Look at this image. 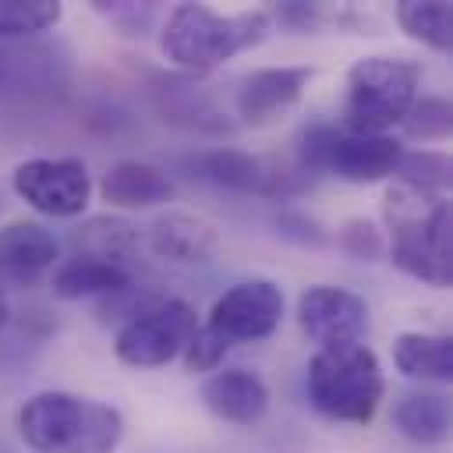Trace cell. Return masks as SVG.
I'll return each instance as SVG.
<instances>
[{
    "label": "cell",
    "mask_w": 453,
    "mask_h": 453,
    "mask_svg": "<svg viewBox=\"0 0 453 453\" xmlns=\"http://www.w3.org/2000/svg\"><path fill=\"white\" fill-rule=\"evenodd\" d=\"M396 21L400 28L425 42L435 53H449L453 46V4L446 0H403L396 4Z\"/></svg>",
    "instance_id": "ffe728a7"
},
{
    "label": "cell",
    "mask_w": 453,
    "mask_h": 453,
    "mask_svg": "<svg viewBox=\"0 0 453 453\" xmlns=\"http://www.w3.org/2000/svg\"><path fill=\"white\" fill-rule=\"evenodd\" d=\"M7 315H11V308H7V294H4V287H0V326L7 322Z\"/></svg>",
    "instance_id": "83f0119b"
},
{
    "label": "cell",
    "mask_w": 453,
    "mask_h": 453,
    "mask_svg": "<svg viewBox=\"0 0 453 453\" xmlns=\"http://www.w3.org/2000/svg\"><path fill=\"white\" fill-rule=\"evenodd\" d=\"M18 435L32 453H113L124 435V418L96 396L42 389L21 403Z\"/></svg>",
    "instance_id": "7a4b0ae2"
},
{
    "label": "cell",
    "mask_w": 453,
    "mask_h": 453,
    "mask_svg": "<svg viewBox=\"0 0 453 453\" xmlns=\"http://www.w3.org/2000/svg\"><path fill=\"white\" fill-rule=\"evenodd\" d=\"M142 241L149 244L152 255L166 258V262H209L219 248V234L205 216L195 212H180V209H166L159 212L145 230Z\"/></svg>",
    "instance_id": "5bb4252c"
},
{
    "label": "cell",
    "mask_w": 453,
    "mask_h": 453,
    "mask_svg": "<svg viewBox=\"0 0 453 453\" xmlns=\"http://www.w3.org/2000/svg\"><path fill=\"white\" fill-rule=\"evenodd\" d=\"M276 226H280V234H283V237H294L297 244L322 248V244L329 241L326 226H322V223H315V219H311V216H304V212H283V216L276 219Z\"/></svg>",
    "instance_id": "4316f807"
},
{
    "label": "cell",
    "mask_w": 453,
    "mask_h": 453,
    "mask_svg": "<svg viewBox=\"0 0 453 453\" xmlns=\"http://www.w3.org/2000/svg\"><path fill=\"white\" fill-rule=\"evenodd\" d=\"M304 382L311 407L322 418L347 425H368L386 393L382 365L375 350L365 343H340L315 350Z\"/></svg>",
    "instance_id": "277c9868"
},
{
    "label": "cell",
    "mask_w": 453,
    "mask_h": 453,
    "mask_svg": "<svg viewBox=\"0 0 453 453\" xmlns=\"http://www.w3.org/2000/svg\"><path fill=\"white\" fill-rule=\"evenodd\" d=\"M393 365L407 379L449 382L453 379V340L449 333H400L393 340Z\"/></svg>",
    "instance_id": "ac0fdd59"
},
{
    "label": "cell",
    "mask_w": 453,
    "mask_h": 453,
    "mask_svg": "<svg viewBox=\"0 0 453 453\" xmlns=\"http://www.w3.org/2000/svg\"><path fill=\"white\" fill-rule=\"evenodd\" d=\"M336 244H340L350 258H357V262H375V258H382V251H386L382 234H379L375 223H368V219H347V223L336 230Z\"/></svg>",
    "instance_id": "484cf974"
},
{
    "label": "cell",
    "mask_w": 453,
    "mask_h": 453,
    "mask_svg": "<svg viewBox=\"0 0 453 453\" xmlns=\"http://www.w3.org/2000/svg\"><path fill=\"white\" fill-rule=\"evenodd\" d=\"M308 81H311V67H258L244 74L234 92L237 120L248 127H262L276 120L301 99Z\"/></svg>",
    "instance_id": "7c38bea8"
},
{
    "label": "cell",
    "mask_w": 453,
    "mask_h": 453,
    "mask_svg": "<svg viewBox=\"0 0 453 453\" xmlns=\"http://www.w3.org/2000/svg\"><path fill=\"white\" fill-rule=\"evenodd\" d=\"M202 170L209 180L244 191V195H265V198H287L304 188V170H287L280 163H269L265 156H251L241 149H216L202 159Z\"/></svg>",
    "instance_id": "8fae6325"
},
{
    "label": "cell",
    "mask_w": 453,
    "mask_h": 453,
    "mask_svg": "<svg viewBox=\"0 0 453 453\" xmlns=\"http://www.w3.org/2000/svg\"><path fill=\"white\" fill-rule=\"evenodd\" d=\"M389 230V258L411 280L435 290L453 280V216L449 198L407 184H393L382 202Z\"/></svg>",
    "instance_id": "6da1fadb"
},
{
    "label": "cell",
    "mask_w": 453,
    "mask_h": 453,
    "mask_svg": "<svg viewBox=\"0 0 453 453\" xmlns=\"http://www.w3.org/2000/svg\"><path fill=\"white\" fill-rule=\"evenodd\" d=\"M202 403L230 425L251 428L269 411V386L248 368H223L202 382Z\"/></svg>",
    "instance_id": "9a60e30c"
},
{
    "label": "cell",
    "mask_w": 453,
    "mask_h": 453,
    "mask_svg": "<svg viewBox=\"0 0 453 453\" xmlns=\"http://www.w3.org/2000/svg\"><path fill=\"white\" fill-rule=\"evenodd\" d=\"M198 329V315L188 301L170 297L152 308L134 311L113 340V354L131 368H159L188 347V340Z\"/></svg>",
    "instance_id": "52a82bcc"
},
{
    "label": "cell",
    "mask_w": 453,
    "mask_h": 453,
    "mask_svg": "<svg viewBox=\"0 0 453 453\" xmlns=\"http://www.w3.org/2000/svg\"><path fill=\"white\" fill-rule=\"evenodd\" d=\"M74 244L85 255H99V258H110V262L127 265V255L142 244V230L134 223H127V219L99 216V219H88L85 226H78Z\"/></svg>",
    "instance_id": "44dd1931"
},
{
    "label": "cell",
    "mask_w": 453,
    "mask_h": 453,
    "mask_svg": "<svg viewBox=\"0 0 453 453\" xmlns=\"http://www.w3.org/2000/svg\"><path fill=\"white\" fill-rule=\"evenodd\" d=\"M57 237L35 219H14L0 226V287H28L46 276L57 262Z\"/></svg>",
    "instance_id": "4fadbf2b"
},
{
    "label": "cell",
    "mask_w": 453,
    "mask_h": 453,
    "mask_svg": "<svg viewBox=\"0 0 453 453\" xmlns=\"http://www.w3.org/2000/svg\"><path fill=\"white\" fill-rule=\"evenodd\" d=\"M393 184H407V188L446 195V188H449V156L435 152V149L400 152V163L393 170Z\"/></svg>",
    "instance_id": "603a6c76"
},
{
    "label": "cell",
    "mask_w": 453,
    "mask_h": 453,
    "mask_svg": "<svg viewBox=\"0 0 453 453\" xmlns=\"http://www.w3.org/2000/svg\"><path fill=\"white\" fill-rule=\"evenodd\" d=\"M393 425L411 442H421V446L446 442L449 439V396L435 389L407 393L393 407Z\"/></svg>",
    "instance_id": "d6986e66"
},
{
    "label": "cell",
    "mask_w": 453,
    "mask_h": 453,
    "mask_svg": "<svg viewBox=\"0 0 453 453\" xmlns=\"http://www.w3.org/2000/svg\"><path fill=\"white\" fill-rule=\"evenodd\" d=\"M11 188L35 212L53 219H71L81 216L92 198V173L74 156H39L14 166Z\"/></svg>",
    "instance_id": "ba28073f"
},
{
    "label": "cell",
    "mask_w": 453,
    "mask_h": 453,
    "mask_svg": "<svg viewBox=\"0 0 453 453\" xmlns=\"http://www.w3.org/2000/svg\"><path fill=\"white\" fill-rule=\"evenodd\" d=\"M64 7L57 0H0V39L39 35L60 21Z\"/></svg>",
    "instance_id": "7402d4cb"
},
{
    "label": "cell",
    "mask_w": 453,
    "mask_h": 453,
    "mask_svg": "<svg viewBox=\"0 0 453 453\" xmlns=\"http://www.w3.org/2000/svg\"><path fill=\"white\" fill-rule=\"evenodd\" d=\"M400 152V142L389 134H350L333 124H311L297 138V166L304 173H333L347 184L393 177Z\"/></svg>",
    "instance_id": "8992f818"
},
{
    "label": "cell",
    "mask_w": 453,
    "mask_h": 453,
    "mask_svg": "<svg viewBox=\"0 0 453 453\" xmlns=\"http://www.w3.org/2000/svg\"><path fill=\"white\" fill-rule=\"evenodd\" d=\"M421 64L407 57H361L347 71L343 92V131L386 134L396 127L418 99Z\"/></svg>",
    "instance_id": "5b68a950"
},
{
    "label": "cell",
    "mask_w": 453,
    "mask_h": 453,
    "mask_svg": "<svg viewBox=\"0 0 453 453\" xmlns=\"http://www.w3.org/2000/svg\"><path fill=\"white\" fill-rule=\"evenodd\" d=\"M400 124L411 142H442L449 134V103L442 96H421Z\"/></svg>",
    "instance_id": "cb8c5ba5"
},
{
    "label": "cell",
    "mask_w": 453,
    "mask_h": 453,
    "mask_svg": "<svg viewBox=\"0 0 453 453\" xmlns=\"http://www.w3.org/2000/svg\"><path fill=\"white\" fill-rule=\"evenodd\" d=\"M226 350H230V343H226L216 329L198 326L195 336L188 340V347L180 350V357H184V368L195 375V372H216V368L223 365Z\"/></svg>",
    "instance_id": "d4e9b609"
},
{
    "label": "cell",
    "mask_w": 453,
    "mask_h": 453,
    "mask_svg": "<svg viewBox=\"0 0 453 453\" xmlns=\"http://www.w3.org/2000/svg\"><path fill=\"white\" fill-rule=\"evenodd\" d=\"M99 195L103 202H110L113 209H152V205H166L173 198V180L142 159H117L113 166H106L103 180H99Z\"/></svg>",
    "instance_id": "2e32d148"
},
{
    "label": "cell",
    "mask_w": 453,
    "mask_h": 453,
    "mask_svg": "<svg viewBox=\"0 0 453 453\" xmlns=\"http://www.w3.org/2000/svg\"><path fill=\"white\" fill-rule=\"evenodd\" d=\"M297 322L319 350L340 343H361L368 329V304L347 287L319 283L297 297Z\"/></svg>",
    "instance_id": "30bf717a"
},
{
    "label": "cell",
    "mask_w": 453,
    "mask_h": 453,
    "mask_svg": "<svg viewBox=\"0 0 453 453\" xmlns=\"http://www.w3.org/2000/svg\"><path fill=\"white\" fill-rule=\"evenodd\" d=\"M131 287V269L99 255L74 251L60 265H53L50 290L60 301H81V297H106V294H124Z\"/></svg>",
    "instance_id": "e0dca14e"
},
{
    "label": "cell",
    "mask_w": 453,
    "mask_h": 453,
    "mask_svg": "<svg viewBox=\"0 0 453 453\" xmlns=\"http://www.w3.org/2000/svg\"><path fill=\"white\" fill-rule=\"evenodd\" d=\"M283 319V290L265 276H251L234 283L216 297L209 311V329H216L226 343H255L276 333Z\"/></svg>",
    "instance_id": "9c48e42d"
},
{
    "label": "cell",
    "mask_w": 453,
    "mask_h": 453,
    "mask_svg": "<svg viewBox=\"0 0 453 453\" xmlns=\"http://www.w3.org/2000/svg\"><path fill=\"white\" fill-rule=\"evenodd\" d=\"M269 28V11L219 14L205 4H177L159 28V50L173 67L188 74H209L237 53L265 42Z\"/></svg>",
    "instance_id": "3957f363"
}]
</instances>
